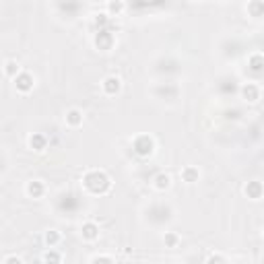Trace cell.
Returning a JSON list of instances; mask_svg holds the SVG:
<instances>
[{"label": "cell", "instance_id": "6da1fadb", "mask_svg": "<svg viewBox=\"0 0 264 264\" xmlns=\"http://www.w3.org/2000/svg\"><path fill=\"white\" fill-rule=\"evenodd\" d=\"M81 184H83V188H85V192H89V194H108L110 190H112V178L104 172V170H89V172H85V176H83V180H81Z\"/></svg>", "mask_w": 264, "mask_h": 264}, {"label": "cell", "instance_id": "7a4b0ae2", "mask_svg": "<svg viewBox=\"0 0 264 264\" xmlns=\"http://www.w3.org/2000/svg\"><path fill=\"white\" fill-rule=\"evenodd\" d=\"M155 147L157 145H155V139L151 135H139V137H135V141H132V151L143 159L151 157L155 153Z\"/></svg>", "mask_w": 264, "mask_h": 264}, {"label": "cell", "instance_id": "3957f363", "mask_svg": "<svg viewBox=\"0 0 264 264\" xmlns=\"http://www.w3.org/2000/svg\"><path fill=\"white\" fill-rule=\"evenodd\" d=\"M13 83H15L17 93H21V95L31 93V91H33V87H36V79H33V75H31V73H27V71H21V73L13 79Z\"/></svg>", "mask_w": 264, "mask_h": 264}, {"label": "cell", "instance_id": "277c9868", "mask_svg": "<svg viewBox=\"0 0 264 264\" xmlns=\"http://www.w3.org/2000/svg\"><path fill=\"white\" fill-rule=\"evenodd\" d=\"M120 91H122V79H120V77L108 75V77L102 81V93H104L106 97H116Z\"/></svg>", "mask_w": 264, "mask_h": 264}, {"label": "cell", "instance_id": "5b68a950", "mask_svg": "<svg viewBox=\"0 0 264 264\" xmlns=\"http://www.w3.org/2000/svg\"><path fill=\"white\" fill-rule=\"evenodd\" d=\"M114 44H116V38L112 36L110 31H97L95 33V48L97 50H102V52H110L112 48H114Z\"/></svg>", "mask_w": 264, "mask_h": 264}, {"label": "cell", "instance_id": "8992f818", "mask_svg": "<svg viewBox=\"0 0 264 264\" xmlns=\"http://www.w3.org/2000/svg\"><path fill=\"white\" fill-rule=\"evenodd\" d=\"M81 238L87 244H95L99 240V225L95 221H85L81 225Z\"/></svg>", "mask_w": 264, "mask_h": 264}, {"label": "cell", "instance_id": "52a82bcc", "mask_svg": "<svg viewBox=\"0 0 264 264\" xmlns=\"http://www.w3.org/2000/svg\"><path fill=\"white\" fill-rule=\"evenodd\" d=\"M83 122H85V114H83V110H79V108L66 110V114H64V124L69 126V128L77 130V128L83 126Z\"/></svg>", "mask_w": 264, "mask_h": 264}, {"label": "cell", "instance_id": "ba28073f", "mask_svg": "<svg viewBox=\"0 0 264 264\" xmlns=\"http://www.w3.org/2000/svg\"><path fill=\"white\" fill-rule=\"evenodd\" d=\"M242 97L248 104H258L260 102V85L258 83H246L242 87Z\"/></svg>", "mask_w": 264, "mask_h": 264}, {"label": "cell", "instance_id": "9c48e42d", "mask_svg": "<svg viewBox=\"0 0 264 264\" xmlns=\"http://www.w3.org/2000/svg\"><path fill=\"white\" fill-rule=\"evenodd\" d=\"M25 194L29 198H36V201H40V198H44V194H46V184L42 180H31L25 186Z\"/></svg>", "mask_w": 264, "mask_h": 264}, {"label": "cell", "instance_id": "30bf717a", "mask_svg": "<svg viewBox=\"0 0 264 264\" xmlns=\"http://www.w3.org/2000/svg\"><path fill=\"white\" fill-rule=\"evenodd\" d=\"M27 145H29L31 151L44 153V151L48 149V139H46V135H40V132H33V135L29 137V141H27Z\"/></svg>", "mask_w": 264, "mask_h": 264}, {"label": "cell", "instance_id": "8fae6325", "mask_svg": "<svg viewBox=\"0 0 264 264\" xmlns=\"http://www.w3.org/2000/svg\"><path fill=\"white\" fill-rule=\"evenodd\" d=\"M153 188H155L157 192L170 190V188H172V176L165 174V172H159V174L153 178Z\"/></svg>", "mask_w": 264, "mask_h": 264}, {"label": "cell", "instance_id": "7c38bea8", "mask_svg": "<svg viewBox=\"0 0 264 264\" xmlns=\"http://www.w3.org/2000/svg\"><path fill=\"white\" fill-rule=\"evenodd\" d=\"M244 194L250 198V201H260L262 198V184L258 180H252L244 186Z\"/></svg>", "mask_w": 264, "mask_h": 264}, {"label": "cell", "instance_id": "4fadbf2b", "mask_svg": "<svg viewBox=\"0 0 264 264\" xmlns=\"http://www.w3.org/2000/svg\"><path fill=\"white\" fill-rule=\"evenodd\" d=\"M180 178L186 184H196L198 180H201V172H198V168H194V165H186V168L180 172Z\"/></svg>", "mask_w": 264, "mask_h": 264}, {"label": "cell", "instance_id": "5bb4252c", "mask_svg": "<svg viewBox=\"0 0 264 264\" xmlns=\"http://www.w3.org/2000/svg\"><path fill=\"white\" fill-rule=\"evenodd\" d=\"M60 242H62V236H60L58 229H48L46 234H44V244H46V248H58Z\"/></svg>", "mask_w": 264, "mask_h": 264}, {"label": "cell", "instance_id": "9a60e30c", "mask_svg": "<svg viewBox=\"0 0 264 264\" xmlns=\"http://www.w3.org/2000/svg\"><path fill=\"white\" fill-rule=\"evenodd\" d=\"M3 73H5V77L15 79V77L21 73V66H19V62H17V60H7V62H5V66H3Z\"/></svg>", "mask_w": 264, "mask_h": 264}, {"label": "cell", "instance_id": "2e32d148", "mask_svg": "<svg viewBox=\"0 0 264 264\" xmlns=\"http://www.w3.org/2000/svg\"><path fill=\"white\" fill-rule=\"evenodd\" d=\"M180 236L176 234V231H165L163 234V244H165V248H178L180 246Z\"/></svg>", "mask_w": 264, "mask_h": 264}, {"label": "cell", "instance_id": "e0dca14e", "mask_svg": "<svg viewBox=\"0 0 264 264\" xmlns=\"http://www.w3.org/2000/svg\"><path fill=\"white\" fill-rule=\"evenodd\" d=\"M262 11H264V9H262V0H252V3L248 5V13H250V17L256 19V21L262 17Z\"/></svg>", "mask_w": 264, "mask_h": 264}, {"label": "cell", "instance_id": "ac0fdd59", "mask_svg": "<svg viewBox=\"0 0 264 264\" xmlns=\"http://www.w3.org/2000/svg\"><path fill=\"white\" fill-rule=\"evenodd\" d=\"M40 258H42L44 262H62V260H64V256H62L60 252H56V248H48V252H44Z\"/></svg>", "mask_w": 264, "mask_h": 264}, {"label": "cell", "instance_id": "d6986e66", "mask_svg": "<svg viewBox=\"0 0 264 264\" xmlns=\"http://www.w3.org/2000/svg\"><path fill=\"white\" fill-rule=\"evenodd\" d=\"M248 64H250V69H252L254 73H260V71H262V54H260V52L252 54V56L248 58Z\"/></svg>", "mask_w": 264, "mask_h": 264}, {"label": "cell", "instance_id": "ffe728a7", "mask_svg": "<svg viewBox=\"0 0 264 264\" xmlns=\"http://www.w3.org/2000/svg\"><path fill=\"white\" fill-rule=\"evenodd\" d=\"M89 262H116V256H112V254H93V256H89Z\"/></svg>", "mask_w": 264, "mask_h": 264}, {"label": "cell", "instance_id": "44dd1931", "mask_svg": "<svg viewBox=\"0 0 264 264\" xmlns=\"http://www.w3.org/2000/svg\"><path fill=\"white\" fill-rule=\"evenodd\" d=\"M207 260H209V262H213V260H219V262H227L229 258H227V256H221V254H211V256H207Z\"/></svg>", "mask_w": 264, "mask_h": 264}, {"label": "cell", "instance_id": "7402d4cb", "mask_svg": "<svg viewBox=\"0 0 264 264\" xmlns=\"http://www.w3.org/2000/svg\"><path fill=\"white\" fill-rule=\"evenodd\" d=\"M3 262H19V264H21V262H25V260H23L21 256H15V254H13V256H5Z\"/></svg>", "mask_w": 264, "mask_h": 264}, {"label": "cell", "instance_id": "603a6c76", "mask_svg": "<svg viewBox=\"0 0 264 264\" xmlns=\"http://www.w3.org/2000/svg\"><path fill=\"white\" fill-rule=\"evenodd\" d=\"M190 3H201V0H190Z\"/></svg>", "mask_w": 264, "mask_h": 264}]
</instances>
